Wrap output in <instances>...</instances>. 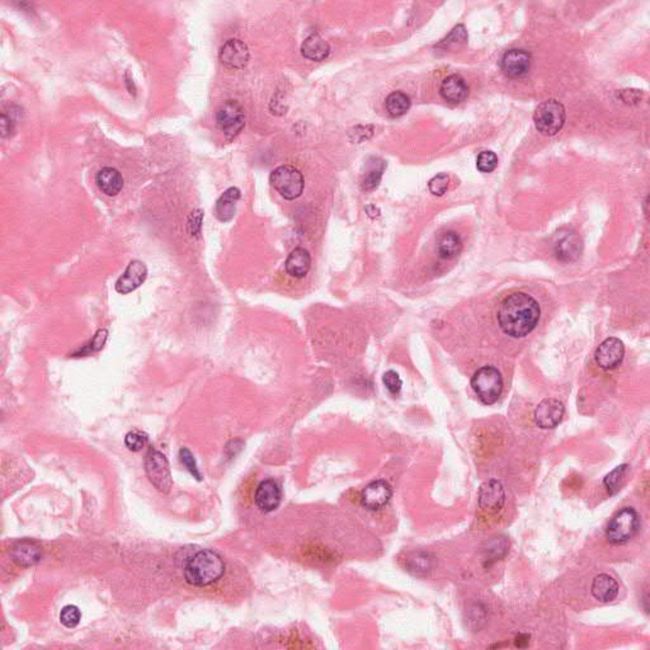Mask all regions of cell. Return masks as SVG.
I'll use <instances>...</instances> for the list:
<instances>
[{"instance_id":"cell-1","label":"cell","mask_w":650,"mask_h":650,"mask_svg":"<svg viewBox=\"0 0 650 650\" xmlns=\"http://www.w3.org/2000/svg\"><path fill=\"white\" fill-rule=\"evenodd\" d=\"M540 313L538 302L532 296L525 292H514L501 302L496 319L504 334L522 338L536 328Z\"/></svg>"},{"instance_id":"cell-2","label":"cell","mask_w":650,"mask_h":650,"mask_svg":"<svg viewBox=\"0 0 650 650\" xmlns=\"http://www.w3.org/2000/svg\"><path fill=\"white\" fill-rule=\"evenodd\" d=\"M225 564L221 556L211 551L202 550L189 559L184 568V578L189 585L206 587L213 585L224 575Z\"/></svg>"},{"instance_id":"cell-3","label":"cell","mask_w":650,"mask_h":650,"mask_svg":"<svg viewBox=\"0 0 650 650\" xmlns=\"http://www.w3.org/2000/svg\"><path fill=\"white\" fill-rule=\"evenodd\" d=\"M640 517L632 507L620 509L612 517L606 530V538L612 545L627 544L638 533Z\"/></svg>"},{"instance_id":"cell-4","label":"cell","mask_w":650,"mask_h":650,"mask_svg":"<svg viewBox=\"0 0 650 650\" xmlns=\"http://www.w3.org/2000/svg\"><path fill=\"white\" fill-rule=\"evenodd\" d=\"M471 388L485 405L498 402L503 390V378L498 368L484 366L474 373Z\"/></svg>"},{"instance_id":"cell-5","label":"cell","mask_w":650,"mask_h":650,"mask_svg":"<svg viewBox=\"0 0 650 650\" xmlns=\"http://www.w3.org/2000/svg\"><path fill=\"white\" fill-rule=\"evenodd\" d=\"M270 182L273 188L289 201L299 198L305 186L302 171L287 164L276 168L270 176Z\"/></svg>"},{"instance_id":"cell-6","label":"cell","mask_w":650,"mask_h":650,"mask_svg":"<svg viewBox=\"0 0 650 650\" xmlns=\"http://www.w3.org/2000/svg\"><path fill=\"white\" fill-rule=\"evenodd\" d=\"M533 121L538 132L554 137L565 124V108L555 100L543 102L535 111Z\"/></svg>"},{"instance_id":"cell-7","label":"cell","mask_w":650,"mask_h":650,"mask_svg":"<svg viewBox=\"0 0 650 650\" xmlns=\"http://www.w3.org/2000/svg\"><path fill=\"white\" fill-rule=\"evenodd\" d=\"M145 471L150 483L161 493H168L171 488V469L166 456L158 449H151L145 459Z\"/></svg>"},{"instance_id":"cell-8","label":"cell","mask_w":650,"mask_h":650,"mask_svg":"<svg viewBox=\"0 0 650 650\" xmlns=\"http://www.w3.org/2000/svg\"><path fill=\"white\" fill-rule=\"evenodd\" d=\"M216 124L231 139L242 132L245 126V111L237 101H226L216 112Z\"/></svg>"},{"instance_id":"cell-9","label":"cell","mask_w":650,"mask_h":650,"mask_svg":"<svg viewBox=\"0 0 650 650\" xmlns=\"http://www.w3.org/2000/svg\"><path fill=\"white\" fill-rule=\"evenodd\" d=\"M625 355V346L619 338L604 339L595 353V360L602 370H614L620 365Z\"/></svg>"},{"instance_id":"cell-10","label":"cell","mask_w":650,"mask_h":650,"mask_svg":"<svg viewBox=\"0 0 650 650\" xmlns=\"http://www.w3.org/2000/svg\"><path fill=\"white\" fill-rule=\"evenodd\" d=\"M583 252V242L580 235L572 230H562L556 234L554 253L563 262H574Z\"/></svg>"},{"instance_id":"cell-11","label":"cell","mask_w":650,"mask_h":650,"mask_svg":"<svg viewBox=\"0 0 650 650\" xmlns=\"http://www.w3.org/2000/svg\"><path fill=\"white\" fill-rule=\"evenodd\" d=\"M249 48L247 43L231 38L229 41L224 43V46L220 50V61L223 65L233 69V70H242L249 63Z\"/></svg>"},{"instance_id":"cell-12","label":"cell","mask_w":650,"mask_h":650,"mask_svg":"<svg viewBox=\"0 0 650 650\" xmlns=\"http://www.w3.org/2000/svg\"><path fill=\"white\" fill-rule=\"evenodd\" d=\"M564 412H565V408L562 402H559L558 399L549 398V399H544L538 404L535 409L533 417H535L536 425L540 428L550 430V428H555L562 422Z\"/></svg>"},{"instance_id":"cell-13","label":"cell","mask_w":650,"mask_h":650,"mask_svg":"<svg viewBox=\"0 0 650 650\" xmlns=\"http://www.w3.org/2000/svg\"><path fill=\"white\" fill-rule=\"evenodd\" d=\"M479 507L484 512L494 514L499 512L506 502V493L501 481L496 479L488 480L480 486Z\"/></svg>"},{"instance_id":"cell-14","label":"cell","mask_w":650,"mask_h":650,"mask_svg":"<svg viewBox=\"0 0 650 650\" xmlns=\"http://www.w3.org/2000/svg\"><path fill=\"white\" fill-rule=\"evenodd\" d=\"M393 496L391 486L385 480H375L367 485L361 494V503L365 508L378 511L385 507Z\"/></svg>"},{"instance_id":"cell-15","label":"cell","mask_w":650,"mask_h":650,"mask_svg":"<svg viewBox=\"0 0 650 650\" xmlns=\"http://www.w3.org/2000/svg\"><path fill=\"white\" fill-rule=\"evenodd\" d=\"M148 277V268L142 260H132L116 282V291L127 295L142 286Z\"/></svg>"},{"instance_id":"cell-16","label":"cell","mask_w":650,"mask_h":650,"mask_svg":"<svg viewBox=\"0 0 650 650\" xmlns=\"http://www.w3.org/2000/svg\"><path fill=\"white\" fill-rule=\"evenodd\" d=\"M502 70L507 77L522 78L526 75L527 73L531 69V55L526 53L525 50H518L513 48L504 53L503 56Z\"/></svg>"},{"instance_id":"cell-17","label":"cell","mask_w":650,"mask_h":650,"mask_svg":"<svg viewBox=\"0 0 650 650\" xmlns=\"http://www.w3.org/2000/svg\"><path fill=\"white\" fill-rule=\"evenodd\" d=\"M281 496L279 485L273 480H265L255 491V504L263 512H272L279 506Z\"/></svg>"},{"instance_id":"cell-18","label":"cell","mask_w":650,"mask_h":650,"mask_svg":"<svg viewBox=\"0 0 650 650\" xmlns=\"http://www.w3.org/2000/svg\"><path fill=\"white\" fill-rule=\"evenodd\" d=\"M11 558L13 562L17 563L19 567H32L41 560L42 550L33 541L22 540L13 545L11 549Z\"/></svg>"},{"instance_id":"cell-19","label":"cell","mask_w":650,"mask_h":650,"mask_svg":"<svg viewBox=\"0 0 650 650\" xmlns=\"http://www.w3.org/2000/svg\"><path fill=\"white\" fill-rule=\"evenodd\" d=\"M95 183L102 193L113 197L119 195L121 189L124 188V177L116 168L105 166L95 176Z\"/></svg>"},{"instance_id":"cell-20","label":"cell","mask_w":650,"mask_h":650,"mask_svg":"<svg viewBox=\"0 0 650 650\" xmlns=\"http://www.w3.org/2000/svg\"><path fill=\"white\" fill-rule=\"evenodd\" d=\"M467 92H469V89H467L464 78L457 74L449 75L444 79L441 88H439L441 97L444 98V101L452 103V105L462 103L467 98Z\"/></svg>"},{"instance_id":"cell-21","label":"cell","mask_w":650,"mask_h":650,"mask_svg":"<svg viewBox=\"0 0 650 650\" xmlns=\"http://www.w3.org/2000/svg\"><path fill=\"white\" fill-rule=\"evenodd\" d=\"M240 200V191L237 187L226 189L215 205V215L223 223H229L237 213V203Z\"/></svg>"},{"instance_id":"cell-22","label":"cell","mask_w":650,"mask_h":650,"mask_svg":"<svg viewBox=\"0 0 650 650\" xmlns=\"http://www.w3.org/2000/svg\"><path fill=\"white\" fill-rule=\"evenodd\" d=\"M591 591L600 602H611L619 595V585L609 574H600L592 582Z\"/></svg>"},{"instance_id":"cell-23","label":"cell","mask_w":650,"mask_h":650,"mask_svg":"<svg viewBox=\"0 0 650 650\" xmlns=\"http://www.w3.org/2000/svg\"><path fill=\"white\" fill-rule=\"evenodd\" d=\"M302 53L305 59L319 63L329 56L331 46L319 33H313L302 42Z\"/></svg>"},{"instance_id":"cell-24","label":"cell","mask_w":650,"mask_h":650,"mask_svg":"<svg viewBox=\"0 0 650 650\" xmlns=\"http://www.w3.org/2000/svg\"><path fill=\"white\" fill-rule=\"evenodd\" d=\"M284 267H286V272L292 277H305L311 267V257L307 249H294L287 257Z\"/></svg>"},{"instance_id":"cell-25","label":"cell","mask_w":650,"mask_h":650,"mask_svg":"<svg viewBox=\"0 0 650 650\" xmlns=\"http://www.w3.org/2000/svg\"><path fill=\"white\" fill-rule=\"evenodd\" d=\"M462 240L455 231H447L442 234L437 242L438 255L442 260H454L462 253Z\"/></svg>"},{"instance_id":"cell-26","label":"cell","mask_w":650,"mask_h":650,"mask_svg":"<svg viewBox=\"0 0 650 650\" xmlns=\"http://www.w3.org/2000/svg\"><path fill=\"white\" fill-rule=\"evenodd\" d=\"M410 98L403 92H393L391 95H388L385 106L386 111L389 112L391 117H400L403 114L408 112L410 108Z\"/></svg>"},{"instance_id":"cell-27","label":"cell","mask_w":650,"mask_h":650,"mask_svg":"<svg viewBox=\"0 0 650 650\" xmlns=\"http://www.w3.org/2000/svg\"><path fill=\"white\" fill-rule=\"evenodd\" d=\"M627 473V464H624V465H620V467L614 469V470L603 479V485H604V488L607 489V491H609L611 496H614L617 491H620L622 480L625 478Z\"/></svg>"},{"instance_id":"cell-28","label":"cell","mask_w":650,"mask_h":650,"mask_svg":"<svg viewBox=\"0 0 650 650\" xmlns=\"http://www.w3.org/2000/svg\"><path fill=\"white\" fill-rule=\"evenodd\" d=\"M80 619H82L80 611L77 606H73V604L65 606L60 612V622L68 629L77 627L80 622Z\"/></svg>"},{"instance_id":"cell-29","label":"cell","mask_w":650,"mask_h":650,"mask_svg":"<svg viewBox=\"0 0 650 650\" xmlns=\"http://www.w3.org/2000/svg\"><path fill=\"white\" fill-rule=\"evenodd\" d=\"M467 40V31H465V27L464 26H457L455 27L452 32L449 33L444 41L439 43V48H444V50L447 48H456V46H462L464 45Z\"/></svg>"},{"instance_id":"cell-30","label":"cell","mask_w":650,"mask_h":650,"mask_svg":"<svg viewBox=\"0 0 650 650\" xmlns=\"http://www.w3.org/2000/svg\"><path fill=\"white\" fill-rule=\"evenodd\" d=\"M146 444H148V437H146L145 433H142L140 431L129 432L126 435V437H124L126 447L130 451H134V452L142 451L146 446Z\"/></svg>"},{"instance_id":"cell-31","label":"cell","mask_w":650,"mask_h":650,"mask_svg":"<svg viewBox=\"0 0 650 650\" xmlns=\"http://www.w3.org/2000/svg\"><path fill=\"white\" fill-rule=\"evenodd\" d=\"M432 567V560L428 554H417L410 558L408 562V570L415 574L427 573Z\"/></svg>"},{"instance_id":"cell-32","label":"cell","mask_w":650,"mask_h":650,"mask_svg":"<svg viewBox=\"0 0 650 650\" xmlns=\"http://www.w3.org/2000/svg\"><path fill=\"white\" fill-rule=\"evenodd\" d=\"M449 176L446 173H439L430 181L428 189L432 195L438 196V197L444 196L449 188Z\"/></svg>"},{"instance_id":"cell-33","label":"cell","mask_w":650,"mask_h":650,"mask_svg":"<svg viewBox=\"0 0 650 650\" xmlns=\"http://www.w3.org/2000/svg\"><path fill=\"white\" fill-rule=\"evenodd\" d=\"M498 166V156L493 151H483L476 159V166L481 173H491Z\"/></svg>"},{"instance_id":"cell-34","label":"cell","mask_w":650,"mask_h":650,"mask_svg":"<svg viewBox=\"0 0 650 650\" xmlns=\"http://www.w3.org/2000/svg\"><path fill=\"white\" fill-rule=\"evenodd\" d=\"M179 457H181V462L186 467V469L188 470L189 474L196 479L202 480V475L200 473V470H198L193 454L188 449H182L179 451Z\"/></svg>"},{"instance_id":"cell-35","label":"cell","mask_w":650,"mask_h":650,"mask_svg":"<svg viewBox=\"0 0 650 650\" xmlns=\"http://www.w3.org/2000/svg\"><path fill=\"white\" fill-rule=\"evenodd\" d=\"M384 169L385 166L383 163L378 164V166H373V169L367 173L366 177L363 179L362 188L365 189V191H373V189L376 188L378 183H380V181H381Z\"/></svg>"},{"instance_id":"cell-36","label":"cell","mask_w":650,"mask_h":650,"mask_svg":"<svg viewBox=\"0 0 650 650\" xmlns=\"http://www.w3.org/2000/svg\"><path fill=\"white\" fill-rule=\"evenodd\" d=\"M383 383H384L385 386H386V389L390 391L391 394H394V395L399 394L400 390H402V378L399 376V373L393 371V370L384 373V376H383Z\"/></svg>"},{"instance_id":"cell-37","label":"cell","mask_w":650,"mask_h":650,"mask_svg":"<svg viewBox=\"0 0 650 650\" xmlns=\"http://www.w3.org/2000/svg\"><path fill=\"white\" fill-rule=\"evenodd\" d=\"M202 220H203V213L201 210H196L189 215L188 229L192 237H198L202 229Z\"/></svg>"},{"instance_id":"cell-38","label":"cell","mask_w":650,"mask_h":650,"mask_svg":"<svg viewBox=\"0 0 650 650\" xmlns=\"http://www.w3.org/2000/svg\"><path fill=\"white\" fill-rule=\"evenodd\" d=\"M107 336H108V333H107L106 329H101V331H97V334H95V338H93V341L89 344V346H90L88 348L89 352H90V351H92V352H97V351L103 348V346H105V343H106L107 341Z\"/></svg>"},{"instance_id":"cell-39","label":"cell","mask_w":650,"mask_h":650,"mask_svg":"<svg viewBox=\"0 0 650 650\" xmlns=\"http://www.w3.org/2000/svg\"><path fill=\"white\" fill-rule=\"evenodd\" d=\"M0 126H1V137H9L12 134L13 130H14V122L13 119L6 116V113H1V119H0Z\"/></svg>"},{"instance_id":"cell-40","label":"cell","mask_w":650,"mask_h":650,"mask_svg":"<svg viewBox=\"0 0 650 650\" xmlns=\"http://www.w3.org/2000/svg\"><path fill=\"white\" fill-rule=\"evenodd\" d=\"M530 635L528 634H520L516 640H514V645L517 648H526L530 644Z\"/></svg>"}]
</instances>
